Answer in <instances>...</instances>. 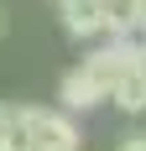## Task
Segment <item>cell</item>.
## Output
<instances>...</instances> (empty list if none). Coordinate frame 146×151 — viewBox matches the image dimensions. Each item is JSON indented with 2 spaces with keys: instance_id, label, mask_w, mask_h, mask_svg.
Returning <instances> with one entry per match:
<instances>
[{
  "instance_id": "1",
  "label": "cell",
  "mask_w": 146,
  "mask_h": 151,
  "mask_svg": "<svg viewBox=\"0 0 146 151\" xmlns=\"http://www.w3.org/2000/svg\"><path fill=\"white\" fill-rule=\"evenodd\" d=\"M0 136L11 151H84L78 115L42 104H0Z\"/></svg>"
},
{
  "instance_id": "2",
  "label": "cell",
  "mask_w": 146,
  "mask_h": 151,
  "mask_svg": "<svg viewBox=\"0 0 146 151\" xmlns=\"http://www.w3.org/2000/svg\"><path fill=\"white\" fill-rule=\"evenodd\" d=\"M58 16H63V31H68L73 42H99L110 0H58Z\"/></svg>"
},
{
  "instance_id": "3",
  "label": "cell",
  "mask_w": 146,
  "mask_h": 151,
  "mask_svg": "<svg viewBox=\"0 0 146 151\" xmlns=\"http://www.w3.org/2000/svg\"><path fill=\"white\" fill-rule=\"evenodd\" d=\"M99 104H104V94L89 83V73H84V68H68L63 83H58V109H68V115H89V109H99Z\"/></svg>"
},
{
  "instance_id": "4",
  "label": "cell",
  "mask_w": 146,
  "mask_h": 151,
  "mask_svg": "<svg viewBox=\"0 0 146 151\" xmlns=\"http://www.w3.org/2000/svg\"><path fill=\"white\" fill-rule=\"evenodd\" d=\"M110 104H115L120 115H125V120H141V115H146V63H136L131 73H125V78L115 83Z\"/></svg>"
},
{
  "instance_id": "5",
  "label": "cell",
  "mask_w": 146,
  "mask_h": 151,
  "mask_svg": "<svg viewBox=\"0 0 146 151\" xmlns=\"http://www.w3.org/2000/svg\"><path fill=\"white\" fill-rule=\"evenodd\" d=\"M115 151H146V125H131V130L115 141Z\"/></svg>"
},
{
  "instance_id": "6",
  "label": "cell",
  "mask_w": 146,
  "mask_h": 151,
  "mask_svg": "<svg viewBox=\"0 0 146 151\" xmlns=\"http://www.w3.org/2000/svg\"><path fill=\"white\" fill-rule=\"evenodd\" d=\"M5 31H11V21H5V11H0V42H5Z\"/></svg>"
},
{
  "instance_id": "7",
  "label": "cell",
  "mask_w": 146,
  "mask_h": 151,
  "mask_svg": "<svg viewBox=\"0 0 146 151\" xmlns=\"http://www.w3.org/2000/svg\"><path fill=\"white\" fill-rule=\"evenodd\" d=\"M0 151H11V146H5V136H0Z\"/></svg>"
},
{
  "instance_id": "8",
  "label": "cell",
  "mask_w": 146,
  "mask_h": 151,
  "mask_svg": "<svg viewBox=\"0 0 146 151\" xmlns=\"http://www.w3.org/2000/svg\"><path fill=\"white\" fill-rule=\"evenodd\" d=\"M141 47H146V37H141Z\"/></svg>"
}]
</instances>
